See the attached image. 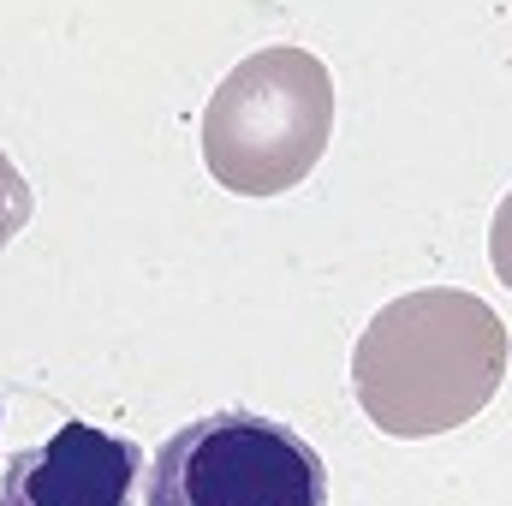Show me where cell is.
Wrapping results in <instances>:
<instances>
[{
  "mask_svg": "<svg viewBox=\"0 0 512 506\" xmlns=\"http://www.w3.org/2000/svg\"><path fill=\"white\" fill-rule=\"evenodd\" d=\"M512 364L507 322L465 286H423L382 304L352 346V393L364 417L399 435L429 441L465 429Z\"/></svg>",
  "mask_w": 512,
  "mask_h": 506,
  "instance_id": "6da1fadb",
  "label": "cell"
},
{
  "mask_svg": "<svg viewBox=\"0 0 512 506\" xmlns=\"http://www.w3.org/2000/svg\"><path fill=\"white\" fill-rule=\"evenodd\" d=\"M334 137V78L310 48L245 54L203 108V161L239 197H280L316 173Z\"/></svg>",
  "mask_w": 512,
  "mask_h": 506,
  "instance_id": "7a4b0ae2",
  "label": "cell"
},
{
  "mask_svg": "<svg viewBox=\"0 0 512 506\" xmlns=\"http://www.w3.org/2000/svg\"><path fill=\"white\" fill-rule=\"evenodd\" d=\"M143 506H328V465L262 411H209L155 447Z\"/></svg>",
  "mask_w": 512,
  "mask_h": 506,
  "instance_id": "3957f363",
  "label": "cell"
},
{
  "mask_svg": "<svg viewBox=\"0 0 512 506\" xmlns=\"http://www.w3.org/2000/svg\"><path fill=\"white\" fill-rule=\"evenodd\" d=\"M143 447L96 423H60L42 447L6 459L0 506H143Z\"/></svg>",
  "mask_w": 512,
  "mask_h": 506,
  "instance_id": "277c9868",
  "label": "cell"
},
{
  "mask_svg": "<svg viewBox=\"0 0 512 506\" xmlns=\"http://www.w3.org/2000/svg\"><path fill=\"white\" fill-rule=\"evenodd\" d=\"M30 215H36V197H30V179L18 173V161L0 149V251L30 227Z\"/></svg>",
  "mask_w": 512,
  "mask_h": 506,
  "instance_id": "5b68a950",
  "label": "cell"
},
{
  "mask_svg": "<svg viewBox=\"0 0 512 506\" xmlns=\"http://www.w3.org/2000/svg\"><path fill=\"white\" fill-rule=\"evenodd\" d=\"M489 262H495L501 286H512V191L501 197V209H495V227H489Z\"/></svg>",
  "mask_w": 512,
  "mask_h": 506,
  "instance_id": "8992f818",
  "label": "cell"
}]
</instances>
